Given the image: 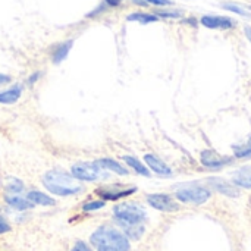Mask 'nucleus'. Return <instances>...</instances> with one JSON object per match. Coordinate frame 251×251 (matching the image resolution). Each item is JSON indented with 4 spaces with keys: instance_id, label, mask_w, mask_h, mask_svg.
<instances>
[{
    "instance_id": "1",
    "label": "nucleus",
    "mask_w": 251,
    "mask_h": 251,
    "mask_svg": "<svg viewBox=\"0 0 251 251\" xmlns=\"http://www.w3.org/2000/svg\"><path fill=\"white\" fill-rule=\"evenodd\" d=\"M91 244L97 251H129V240L125 234L112 226H100L90 237Z\"/></svg>"
},
{
    "instance_id": "2",
    "label": "nucleus",
    "mask_w": 251,
    "mask_h": 251,
    "mask_svg": "<svg viewBox=\"0 0 251 251\" xmlns=\"http://www.w3.org/2000/svg\"><path fill=\"white\" fill-rule=\"evenodd\" d=\"M43 185L59 197H69L82 191V185L63 171H49L43 176Z\"/></svg>"
},
{
    "instance_id": "3",
    "label": "nucleus",
    "mask_w": 251,
    "mask_h": 251,
    "mask_svg": "<svg viewBox=\"0 0 251 251\" xmlns=\"http://www.w3.org/2000/svg\"><path fill=\"white\" fill-rule=\"evenodd\" d=\"M113 215L116 221L124 226H140L147 221V213L143 207L134 203H122L113 207Z\"/></svg>"
},
{
    "instance_id": "4",
    "label": "nucleus",
    "mask_w": 251,
    "mask_h": 251,
    "mask_svg": "<svg viewBox=\"0 0 251 251\" xmlns=\"http://www.w3.org/2000/svg\"><path fill=\"white\" fill-rule=\"evenodd\" d=\"M175 196L181 203L203 204L212 197V193L209 188H204V187H187V188L178 190Z\"/></svg>"
},
{
    "instance_id": "5",
    "label": "nucleus",
    "mask_w": 251,
    "mask_h": 251,
    "mask_svg": "<svg viewBox=\"0 0 251 251\" xmlns=\"http://www.w3.org/2000/svg\"><path fill=\"white\" fill-rule=\"evenodd\" d=\"M71 172L75 179L87 181V182L99 181V179L107 176V174H104L101 171V168L96 163H76L72 166Z\"/></svg>"
},
{
    "instance_id": "6",
    "label": "nucleus",
    "mask_w": 251,
    "mask_h": 251,
    "mask_svg": "<svg viewBox=\"0 0 251 251\" xmlns=\"http://www.w3.org/2000/svg\"><path fill=\"white\" fill-rule=\"evenodd\" d=\"M147 203L153 209H156L159 212L172 213V212L179 210V204L168 194H149L147 196Z\"/></svg>"
},
{
    "instance_id": "7",
    "label": "nucleus",
    "mask_w": 251,
    "mask_h": 251,
    "mask_svg": "<svg viewBox=\"0 0 251 251\" xmlns=\"http://www.w3.org/2000/svg\"><path fill=\"white\" fill-rule=\"evenodd\" d=\"M201 163L204 168H209V169H221L226 165H229L232 162L231 157L228 156H221L219 153L213 151V150H204L201 151Z\"/></svg>"
},
{
    "instance_id": "8",
    "label": "nucleus",
    "mask_w": 251,
    "mask_h": 251,
    "mask_svg": "<svg viewBox=\"0 0 251 251\" xmlns=\"http://www.w3.org/2000/svg\"><path fill=\"white\" fill-rule=\"evenodd\" d=\"M200 22L203 26L210 29H229L235 25V21L232 18L219 15H204Z\"/></svg>"
},
{
    "instance_id": "9",
    "label": "nucleus",
    "mask_w": 251,
    "mask_h": 251,
    "mask_svg": "<svg viewBox=\"0 0 251 251\" xmlns=\"http://www.w3.org/2000/svg\"><path fill=\"white\" fill-rule=\"evenodd\" d=\"M137 191L135 187L131 188H121V187H103L100 190L96 191V194H99L103 200H110V201H116L121 200L124 197H128L131 194H134Z\"/></svg>"
},
{
    "instance_id": "10",
    "label": "nucleus",
    "mask_w": 251,
    "mask_h": 251,
    "mask_svg": "<svg viewBox=\"0 0 251 251\" xmlns=\"http://www.w3.org/2000/svg\"><path fill=\"white\" fill-rule=\"evenodd\" d=\"M144 162H146V165H147L154 174H157V175H160V176H171V175H172V169H171L162 159H159V157L154 156V154H146V156H144Z\"/></svg>"
},
{
    "instance_id": "11",
    "label": "nucleus",
    "mask_w": 251,
    "mask_h": 251,
    "mask_svg": "<svg viewBox=\"0 0 251 251\" xmlns=\"http://www.w3.org/2000/svg\"><path fill=\"white\" fill-rule=\"evenodd\" d=\"M209 184L221 194L226 196V197H232V199H237L240 196V191L237 190V187H234L232 184H229L228 181L225 179H221V178H212L209 179Z\"/></svg>"
},
{
    "instance_id": "12",
    "label": "nucleus",
    "mask_w": 251,
    "mask_h": 251,
    "mask_svg": "<svg viewBox=\"0 0 251 251\" xmlns=\"http://www.w3.org/2000/svg\"><path fill=\"white\" fill-rule=\"evenodd\" d=\"M72 46H74V40H68V41H65V43H60L59 46H56V49H54L53 53H51L53 63L59 65L60 62H63V60L68 57V54H69Z\"/></svg>"
},
{
    "instance_id": "13",
    "label": "nucleus",
    "mask_w": 251,
    "mask_h": 251,
    "mask_svg": "<svg viewBox=\"0 0 251 251\" xmlns=\"http://www.w3.org/2000/svg\"><path fill=\"white\" fill-rule=\"evenodd\" d=\"M4 200H6V203H7L9 206H12V207L16 209V210H29V209L34 207V204H32L28 199H24V197H21V196H10V194H6Z\"/></svg>"
},
{
    "instance_id": "14",
    "label": "nucleus",
    "mask_w": 251,
    "mask_h": 251,
    "mask_svg": "<svg viewBox=\"0 0 251 251\" xmlns=\"http://www.w3.org/2000/svg\"><path fill=\"white\" fill-rule=\"evenodd\" d=\"M21 94H22V87L15 85V87L0 93V103L1 104H13L19 100Z\"/></svg>"
},
{
    "instance_id": "15",
    "label": "nucleus",
    "mask_w": 251,
    "mask_h": 251,
    "mask_svg": "<svg viewBox=\"0 0 251 251\" xmlns=\"http://www.w3.org/2000/svg\"><path fill=\"white\" fill-rule=\"evenodd\" d=\"M96 165H99L101 169H109V171H112V172H115L118 175H122V176L128 175V169H125L122 165H119L113 159H100V160L96 162Z\"/></svg>"
},
{
    "instance_id": "16",
    "label": "nucleus",
    "mask_w": 251,
    "mask_h": 251,
    "mask_svg": "<svg viewBox=\"0 0 251 251\" xmlns=\"http://www.w3.org/2000/svg\"><path fill=\"white\" fill-rule=\"evenodd\" d=\"M26 199L32 204H38V206H54L56 204V200H53L51 197H49L47 194H44L41 191H29Z\"/></svg>"
},
{
    "instance_id": "17",
    "label": "nucleus",
    "mask_w": 251,
    "mask_h": 251,
    "mask_svg": "<svg viewBox=\"0 0 251 251\" xmlns=\"http://www.w3.org/2000/svg\"><path fill=\"white\" fill-rule=\"evenodd\" d=\"M124 160H125V163H126L131 169H134L138 175L150 176V171H149V168H147L146 165H143L138 159H135V157H132V156H124Z\"/></svg>"
},
{
    "instance_id": "18",
    "label": "nucleus",
    "mask_w": 251,
    "mask_h": 251,
    "mask_svg": "<svg viewBox=\"0 0 251 251\" xmlns=\"http://www.w3.org/2000/svg\"><path fill=\"white\" fill-rule=\"evenodd\" d=\"M128 21H135V22H140L143 25L146 24H151V22H156L159 21V18L153 13H144V12H135V13H131L126 16Z\"/></svg>"
},
{
    "instance_id": "19",
    "label": "nucleus",
    "mask_w": 251,
    "mask_h": 251,
    "mask_svg": "<svg viewBox=\"0 0 251 251\" xmlns=\"http://www.w3.org/2000/svg\"><path fill=\"white\" fill-rule=\"evenodd\" d=\"M234 184L241 188H251V171L250 169H243L241 172L235 174L234 176Z\"/></svg>"
},
{
    "instance_id": "20",
    "label": "nucleus",
    "mask_w": 251,
    "mask_h": 251,
    "mask_svg": "<svg viewBox=\"0 0 251 251\" xmlns=\"http://www.w3.org/2000/svg\"><path fill=\"white\" fill-rule=\"evenodd\" d=\"M4 188H6V193H7V194H10V196H18V194L24 190V184H22V181H19L18 178H9V179L6 181Z\"/></svg>"
},
{
    "instance_id": "21",
    "label": "nucleus",
    "mask_w": 251,
    "mask_h": 251,
    "mask_svg": "<svg viewBox=\"0 0 251 251\" xmlns=\"http://www.w3.org/2000/svg\"><path fill=\"white\" fill-rule=\"evenodd\" d=\"M224 9L229 10V12H234L237 15H241V16H246V18H250V12L246 10L243 6L237 4V3H224Z\"/></svg>"
},
{
    "instance_id": "22",
    "label": "nucleus",
    "mask_w": 251,
    "mask_h": 251,
    "mask_svg": "<svg viewBox=\"0 0 251 251\" xmlns=\"http://www.w3.org/2000/svg\"><path fill=\"white\" fill-rule=\"evenodd\" d=\"M104 206H106L104 201H101V200H93V201L85 203V204L82 206V210H84V212H96V210L103 209Z\"/></svg>"
},
{
    "instance_id": "23",
    "label": "nucleus",
    "mask_w": 251,
    "mask_h": 251,
    "mask_svg": "<svg viewBox=\"0 0 251 251\" xmlns=\"http://www.w3.org/2000/svg\"><path fill=\"white\" fill-rule=\"evenodd\" d=\"M251 156V138L249 140L247 144L241 146L240 149L235 150V157H241V159H246V157H250Z\"/></svg>"
},
{
    "instance_id": "24",
    "label": "nucleus",
    "mask_w": 251,
    "mask_h": 251,
    "mask_svg": "<svg viewBox=\"0 0 251 251\" xmlns=\"http://www.w3.org/2000/svg\"><path fill=\"white\" fill-rule=\"evenodd\" d=\"M156 16L157 18H181L182 12L181 10H157Z\"/></svg>"
},
{
    "instance_id": "25",
    "label": "nucleus",
    "mask_w": 251,
    "mask_h": 251,
    "mask_svg": "<svg viewBox=\"0 0 251 251\" xmlns=\"http://www.w3.org/2000/svg\"><path fill=\"white\" fill-rule=\"evenodd\" d=\"M147 4H153V6H171L172 1L171 0H144Z\"/></svg>"
},
{
    "instance_id": "26",
    "label": "nucleus",
    "mask_w": 251,
    "mask_h": 251,
    "mask_svg": "<svg viewBox=\"0 0 251 251\" xmlns=\"http://www.w3.org/2000/svg\"><path fill=\"white\" fill-rule=\"evenodd\" d=\"M71 251H93L84 241H76L75 243V246L72 247V250Z\"/></svg>"
},
{
    "instance_id": "27",
    "label": "nucleus",
    "mask_w": 251,
    "mask_h": 251,
    "mask_svg": "<svg viewBox=\"0 0 251 251\" xmlns=\"http://www.w3.org/2000/svg\"><path fill=\"white\" fill-rule=\"evenodd\" d=\"M10 231V225L6 222V219H3L1 216H0V235L1 234H6V232H9Z\"/></svg>"
},
{
    "instance_id": "28",
    "label": "nucleus",
    "mask_w": 251,
    "mask_h": 251,
    "mask_svg": "<svg viewBox=\"0 0 251 251\" xmlns=\"http://www.w3.org/2000/svg\"><path fill=\"white\" fill-rule=\"evenodd\" d=\"M7 82H10V76L4 75V74H0V84H7Z\"/></svg>"
},
{
    "instance_id": "29",
    "label": "nucleus",
    "mask_w": 251,
    "mask_h": 251,
    "mask_svg": "<svg viewBox=\"0 0 251 251\" xmlns=\"http://www.w3.org/2000/svg\"><path fill=\"white\" fill-rule=\"evenodd\" d=\"M104 1H106V4H109V6H112V7L119 6V4L122 3V0H104Z\"/></svg>"
},
{
    "instance_id": "30",
    "label": "nucleus",
    "mask_w": 251,
    "mask_h": 251,
    "mask_svg": "<svg viewBox=\"0 0 251 251\" xmlns=\"http://www.w3.org/2000/svg\"><path fill=\"white\" fill-rule=\"evenodd\" d=\"M244 32H246V37L249 38V41H250V43H251V26H246Z\"/></svg>"
},
{
    "instance_id": "31",
    "label": "nucleus",
    "mask_w": 251,
    "mask_h": 251,
    "mask_svg": "<svg viewBox=\"0 0 251 251\" xmlns=\"http://www.w3.org/2000/svg\"><path fill=\"white\" fill-rule=\"evenodd\" d=\"M38 75H40V74H34V75H32V76L29 78V84H32L34 81H37V78H38Z\"/></svg>"
}]
</instances>
